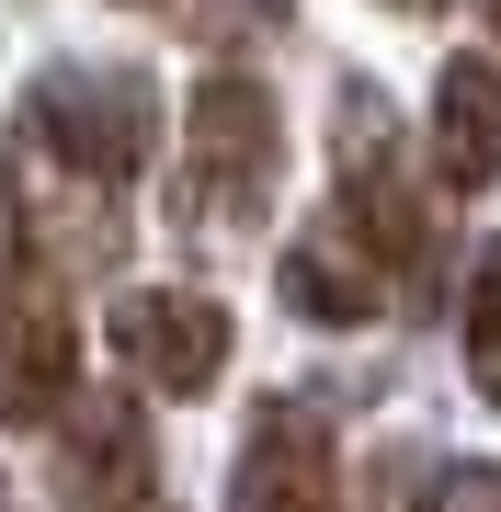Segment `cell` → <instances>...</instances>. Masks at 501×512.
I'll use <instances>...</instances> for the list:
<instances>
[{"label": "cell", "instance_id": "cell-9", "mask_svg": "<svg viewBox=\"0 0 501 512\" xmlns=\"http://www.w3.org/2000/svg\"><path fill=\"white\" fill-rule=\"evenodd\" d=\"M274 285H285V308H297V319H319V330H365L376 308H388V274H376V262L353 251L342 228L297 239V251L274 262Z\"/></svg>", "mask_w": 501, "mask_h": 512}, {"label": "cell", "instance_id": "cell-7", "mask_svg": "<svg viewBox=\"0 0 501 512\" xmlns=\"http://www.w3.org/2000/svg\"><path fill=\"white\" fill-rule=\"evenodd\" d=\"M103 342H114V365L137 387L194 399V387H217V365H228V308L194 296V285H137V296H114Z\"/></svg>", "mask_w": 501, "mask_h": 512}, {"label": "cell", "instance_id": "cell-8", "mask_svg": "<svg viewBox=\"0 0 501 512\" xmlns=\"http://www.w3.org/2000/svg\"><path fill=\"white\" fill-rule=\"evenodd\" d=\"M422 148H433V171H445V194H490L501 183V69L490 57H445Z\"/></svg>", "mask_w": 501, "mask_h": 512}, {"label": "cell", "instance_id": "cell-5", "mask_svg": "<svg viewBox=\"0 0 501 512\" xmlns=\"http://www.w3.org/2000/svg\"><path fill=\"white\" fill-rule=\"evenodd\" d=\"M228 512H342V433L319 399H262L240 421V467H228Z\"/></svg>", "mask_w": 501, "mask_h": 512}, {"label": "cell", "instance_id": "cell-11", "mask_svg": "<svg viewBox=\"0 0 501 512\" xmlns=\"http://www.w3.org/2000/svg\"><path fill=\"white\" fill-rule=\"evenodd\" d=\"M433 512H501V478H490V467H456V478H445V501H433Z\"/></svg>", "mask_w": 501, "mask_h": 512}, {"label": "cell", "instance_id": "cell-3", "mask_svg": "<svg viewBox=\"0 0 501 512\" xmlns=\"http://www.w3.org/2000/svg\"><path fill=\"white\" fill-rule=\"evenodd\" d=\"M80 399V319H69V274L35 262L0 228V421L57 433V410Z\"/></svg>", "mask_w": 501, "mask_h": 512}, {"label": "cell", "instance_id": "cell-14", "mask_svg": "<svg viewBox=\"0 0 501 512\" xmlns=\"http://www.w3.org/2000/svg\"><path fill=\"white\" fill-rule=\"evenodd\" d=\"M0 512H12V490H0Z\"/></svg>", "mask_w": 501, "mask_h": 512}, {"label": "cell", "instance_id": "cell-4", "mask_svg": "<svg viewBox=\"0 0 501 512\" xmlns=\"http://www.w3.org/2000/svg\"><path fill=\"white\" fill-rule=\"evenodd\" d=\"M160 478V444H149V399L137 387H80L46 433V490L57 512H137Z\"/></svg>", "mask_w": 501, "mask_h": 512}, {"label": "cell", "instance_id": "cell-6", "mask_svg": "<svg viewBox=\"0 0 501 512\" xmlns=\"http://www.w3.org/2000/svg\"><path fill=\"white\" fill-rule=\"evenodd\" d=\"M342 114L353 126H342V217L331 228L376 262V274H399V262H422V183L399 171V126H388V103H376L365 80L342 92Z\"/></svg>", "mask_w": 501, "mask_h": 512}, {"label": "cell", "instance_id": "cell-2", "mask_svg": "<svg viewBox=\"0 0 501 512\" xmlns=\"http://www.w3.org/2000/svg\"><path fill=\"white\" fill-rule=\"evenodd\" d=\"M12 148L46 160V171H69V183H92V194H126L137 160H149V80H126V69H57V80H35Z\"/></svg>", "mask_w": 501, "mask_h": 512}, {"label": "cell", "instance_id": "cell-12", "mask_svg": "<svg viewBox=\"0 0 501 512\" xmlns=\"http://www.w3.org/2000/svg\"><path fill=\"white\" fill-rule=\"evenodd\" d=\"M388 12H422V23H433V12H445V0H388Z\"/></svg>", "mask_w": 501, "mask_h": 512}, {"label": "cell", "instance_id": "cell-13", "mask_svg": "<svg viewBox=\"0 0 501 512\" xmlns=\"http://www.w3.org/2000/svg\"><path fill=\"white\" fill-rule=\"evenodd\" d=\"M479 12H490V35H501V0H479Z\"/></svg>", "mask_w": 501, "mask_h": 512}, {"label": "cell", "instance_id": "cell-10", "mask_svg": "<svg viewBox=\"0 0 501 512\" xmlns=\"http://www.w3.org/2000/svg\"><path fill=\"white\" fill-rule=\"evenodd\" d=\"M456 330H467V387L501 410V239L467 262V308H456Z\"/></svg>", "mask_w": 501, "mask_h": 512}, {"label": "cell", "instance_id": "cell-1", "mask_svg": "<svg viewBox=\"0 0 501 512\" xmlns=\"http://www.w3.org/2000/svg\"><path fill=\"white\" fill-rule=\"evenodd\" d=\"M285 183V114L251 69H205L194 114H183V205L194 217H262Z\"/></svg>", "mask_w": 501, "mask_h": 512}]
</instances>
